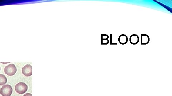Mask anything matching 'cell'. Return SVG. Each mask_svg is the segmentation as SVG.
I'll use <instances>...</instances> for the list:
<instances>
[{
    "mask_svg": "<svg viewBox=\"0 0 172 96\" xmlns=\"http://www.w3.org/2000/svg\"><path fill=\"white\" fill-rule=\"evenodd\" d=\"M13 91L11 86L9 85H4L1 88L0 93L3 96H11Z\"/></svg>",
    "mask_w": 172,
    "mask_h": 96,
    "instance_id": "obj_1",
    "label": "cell"
},
{
    "mask_svg": "<svg viewBox=\"0 0 172 96\" xmlns=\"http://www.w3.org/2000/svg\"><path fill=\"white\" fill-rule=\"evenodd\" d=\"M28 90V86L23 82H20L17 84L15 87V91L18 93L22 94L25 93Z\"/></svg>",
    "mask_w": 172,
    "mask_h": 96,
    "instance_id": "obj_2",
    "label": "cell"
},
{
    "mask_svg": "<svg viewBox=\"0 0 172 96\" xmlns=\"http://www.w3.org/2000/svg\"><path fill=\"white\" fill-rule=\"evenodd\" d=\"M5 73L9 76L14 75L16 73L17 69L14 64H12L5 67L4 70Z\"/></svg>",
    "mask_w": 172,
    "mask_h": 96,
    "instance_id": "obj_3",
    "label": "cell"
},
{
    "mask_svg": "<svg viewBox=\"0 0 172 96\" xmlns=\"http://www.w3.org/2000/svg\"><path fill=\"white\" fill-rule=\"evenodd\" d=\"M22 73L26 77H30L32 75V67L29 64H27L22 68Z\"/></svg>",
    "mask_w": 172,
    "mask_h": 96,
    "instance_id": "obj_4",
    "label": "cell"
},
{
    "mask_svg": "<svg viewBox=\"0 0 172 96\" xmlns=\"http://www.w3.org/2000/svg\"><path fill=\"white\" fill-rule=\"evenodd\" d=\"M130 44L135 45L137 44L139 42V36L137 35L133 34L130 35Z\"/></svg>",
    "mask_w": 172,
    "mask_h": 96,
    "instance_id": "obj_5",
    "label": "cell"
},
{
    "mask_svg": "<svg viewBox=\"0 0 172 96\" xmlns=\"http://www.w3.org/2000/svg\"><path fill=\"white\" fill-rule=\"evenodd\" d=\"M118 42L120 44L125 45L128 42V38L125 34H121L120 35L118 38Z\"/></svg>",
    "mask_w": 172,
    "mask_h": 96,
    "instance_id": "obj_6",
    "label": "cell"
},
{
    "mask_svg": "<svg viewBox=\"0 0 172 96\" xmlns=\"http://www.w3.org/2000/svg\"><path fill=\"white\" fill-rule=\"evenodd\" d=\"M150 41L149 36L147 34H141V45H147Z\"/></svg>",
    "mask_w": 172,
    "mask_h": 96,
    "instance_id": "obj_7",
    "label": "cell"
},
{
    "mask_svg": "<svg viewBox=\"0 0 172 96\" xmlns=\"http://www.w3.org/2000/svg\"><path fill=\"white\" fill-rule=\"evenodd\" d=\"M7 82V78L3 74H0V85H5Z\"/></svg>",
    "mask_w": 172,
    "mask_h": 96,
    "instance_id": "obj_8",
    "label": "cell"
},
{
    "mask_svg": "<svg viewBox=\"0 0 172 96\" xmlns=\"http://www.w3.org/2000/svg\"><path fill=\"white\" fill-rule=\"evenodd\" d=\"M23 96H32V94L31 93H27L25 94Z\"/></svg>",
    "mask_w": 172,
    "mask_h": 96,
    "instance_id": "obj_9",
    "label": "cell"
},
{
    "mask_svg": "<svg viewBox=\"0 0 172 96\" xmlns=\"http://www.w3.org/2000/svg\"><path fill=\"white\" fill-rule=\"evenodd\" d=\"M1 67H0V71H1Z\"/></svg>",
    "mask_w": 172,
    "mask_h": 96,
    "instance_id": "obj_10",
    "label": "cell"
}]
</instances>
